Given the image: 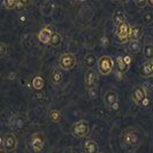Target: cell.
Instances as JSON below:
<instances>
[{
	"mask_svg": "<svg viewBox=\"0 0 153 153\" xmlns=\"http://www.w3.org/2000/svg\"><path fill=\"white\" fill-rule=\"evenodd\" d=\"M2 6L6 7L7 9H15L16 1H14V0H5V1L2 2Z\"/></svg>",
	"mask_w": 153,
	"mask_h": 153,
	"instance_id": "25",
	"label": "cell"
},
{
	"mask_svg": "<svg viewBox=\"0 0 153 153\" xmlns=\"http://www.w3.org/2000/svg\"><path fill=\"white\" fill-rule=\"evenodd\" d=\"M90 131V126L85 120H81L77 121L74 126H73V135L76 138H84L88 136Z\"/></svg>",
	"mask_w": 153,
	"mask_h": 153,
	"instance_id": "5",
	"label": "cell"
},
{
	"mask_svg": "<svg viewBox=\"0 0 153 153\" xmlns=\"http://www.w3.org/2000/svg\"><path fill=\"white\" fill-rule=\"evenodd\" d=\"M123 142H124V144L128 149L134 151L140 145L142 138H140V135L137 130H135L134 128H128V130L126 131L124 135H123Z\"/></svg>",
	"mask_w": 153,
	"mask_h": 153,
	"instance_id": "1",
	"label": "cell"
},
{
	"mask_svg": "<svg viewBox=\"0 0 153 153\" xmlns=\"http://www.w3.org/2000/svg\"><path fill=\"white\" fill-rule=\"evenodd\" d=\"M117 99H119V96H117V93L115 91H113V90L107 91L105 93V96H104V102H105V105L109 108L116 106Z\"/></svg>",
	"mask_w": 153,
	"mask_h": 153,
	"instance_id": "10",
	"label": "cell"
},
{
	"mask_svg": "<svg viewBox=\"0 0 153 153\" xmlns=\"http://www.w3.org/2000/svg\"><path fill=\"white\" fill-rule=\"evenodd\" d=\"M98 153H102V152H98Z\"/></svg>",
	"mask_w": 153,
	"mask_h": 153,
	"instance_id": "35",
	"label": "cell"
},
{
	"mask_svg": "<svg viewBox=\"0 0 153 153\" xmlns=\"http://www.w3.org/2000/svg\"><path fill=\"white\" fill-rule=\"evenodd\" d=\"M25 19H27V16H25V15H21V16H20V21H21V22L25 21Z\"/></svg>",
	"mask_w": 153,
	"mask_h": 153,
	"instance_id": "33",
	"label": "cell"
},
{
	"mask_svg": "<svg viewBox=\"0 0 153 153\" xmlns=\"http://www.w3.org/2000/svg\"><path fill=\"white\" fill-rule=\"evenodd\" d=\"M51 81H52V83L55 85L60 84L62 82V74L58 68L52 69V73H51Z\"/></svg>",
	"mask_w": 153,
	"mask_h": 153,
	"instance_id": "19",
	"label": "cell"
},
{
	"mask_svg": "<svg viewBox=\"0 0 153 153\" xmlns=\"http://www.w3.org/2000/svg\"><path fill=\"white\" fill-rule=\"evenodd\" d=\"M29 144H30L31 150L33 152L39 153L42 152L44 150V147H45V139H44V137L40 134H35V135L31 136Z\"/></svg>",
	"mask_w": 153,
	"mask_h": 153,
	"instance_id": "7",
	"label": "cell"
},
{
	"mask_svg": "<svg viewBox=\"0 0 153 153\" xmlns=\"http://www.w3.org/2000/svg\"><path fill=\"white\" fill-rule=\"evenodd\" d=\"M143 56L146 61L153 60V44L146 43L145 45L143 46Z\"/></svg>",
	"mask_w": 153,
	"mask_h": 153,
	"instance_id": "18",
	"label": "cell"
},
{
	"mask_svg": "<svg viewBox=\"0 0 153 153\" xmlns=\"http://www.w3.org/2000/svg\"><path fill=\"white\" fill-rule=\"evenodd\" d=\"M130 32H131V27L128 22H122L116 25L115 28V36L119 43L124 44L128 40H130Z\"/></svg>",
	"mask_w": 153,
	"mask_h": 153,
	"instance_id": "3",
	"label": "cell"
},
{
	"mask_svg": "<svg viewBox=\"0 0 153 153\" xmlns=\"http://www.w3.org/2000/svg\"><path fill=\"white\" fill-rule=\"evenodd\" d=\"M145 97H147V96H146L145 90H144L142 86H137V88L132 91V94H131V100H132L135 104L140 105V104H142V101L144 100Z\"/></svg>",
	"mask_w": 153,
	"mask_h": 153,
	"instance_id": "11",
	"label": "cell"
},
{
	"mask_svg": "<svg viewBox=\"0 0 153 153\" xmlns=\"http://www.w3.org/2000/svg\"><path fill=\"white\" fill-rule=\"evenodd\" d=\"M114 65H115V60L112 56H109V55H102V56H100L99 59H98V62H97V67H98L99 74H101L102 76L109 75L113 71Z\"/></svg>",
	"mask_w": 153,
	"mask_h": 153,
	"instance_id": "2",
	"label": "cell"
},
{
	"mask_svg": "<svg viewBox=\"0 0 153 153\" xmlns=\"http://www.w3.org/2000/svg\"><path fill=\"white\" fill-rule=\"evenodd\" d=\"M113 20H114V22L116 25L120 24V23L124 22V15H123V13H121V12H116V13L114 14Z\"/></svg>",
	"mask_w": 153,
	"mask_h": 153,
	"instance_id": "24",
	"label": "cell"
},
{
	"mask_svg": "<svg viewBox=\"0 0 153 153\" xmlns=\"http://www.w3.org/2000/svg\"><path fill=\"white\" fill-rule=\"evenodd\" d=\"M140 105H143L144 107H147V106L150 105V99H149V97H145L144 100L142 101V104H140Z\"/></svg>",
	"mask_w": 153,
	"mask_h": 153,
	"instance_id": "29",
	"label": "cell"
},
{
	"mask_svg": "<svg viewBox=\"0 0 153 153\" xmlns=\"http://www.w3.org/2000/svg\"><path fill=\"white\" fill-rule=\"evenodd\" d=\"M129 50H130L132 53H138L142 50L140 42H130L129 43Z\"/></svg>",
	"mask_w": 153,
	"mask_h": 153,
	"instance_id": "21",
	"label": "cell"
},
{
	"mask_svg": "<svg viewBox=\"0 0 153 153\" xmlns=\"http://www.w3.org/2000/svg\"><path fill=\"white\" fill-rule=\"evenodd\" d=\"M115 65H116V67H117V71L120 73V74H124V73H127L128 71V69H129V66L124 62L123 60V56H116V59H115Z\"/></svg>",
	"mask_w": 153,
	"mask_h": 153,
	"instance_id": "17",
	"label": "cell"
},
{
	"mask_svg": "<svg viewBox=\"0 0 153 153\" xmlns=\"http://www.w3.org/2000/svg\"><path fill=\"white\" fill-rule=\"evenodd\" d=\"M143 22L145 25H150L153 23V13L152 12H145L143 14Z\"/></svg>",
	"mask_w": 153,
	"mask_h": 153,
	"instance_id": "22",
	"label": "cell"
},
{
	"mask_svg": "<svg viewBox=\"0 0 153 153\" xmlns=\"http://www.w3.org/2000/svg\"><path fill=\"white\" fill-rule=\"evenodd\" d=\"M136 5L139 8H144L145 6H147V1L146 0H137L136 1Z\"/></svg>",
	"mask_w": 153,
	"mask_h": 153,
	"instance_id": "28",
	"label": "cell"
},
{
	"mask_svg": "<svg viewBox=\"0 0 153 153\" xmlns=\"http://www.w3.org/2000/svg\"><path fill=\"white\" fill-rule=\"evenodd\" d=\"M147 6L153 8V0H147Z\"/></svg>",
	"mask_w": 153,
	"mask_h": 153,
	"instance_id": "32",
	"label": "cell"
},
{
	"mask_svg": "<svg viewBox=\"0 0 153 153\" xmlns=\"http://www.w3.org/2000/svg\"><path fill=\"white\" fill-rule=\"evenodd\" d=\"M123 60H124V62L128 65V66H130L131 63V58L129 56V55H126V56H123Z\"/></svg>",
	"mask_w": 153,
	"mask_h": 153,
	"instance_id": "30",
	"label": "cell"
},
{
	"mask_svg": "<svg viewBox=\"0 0 153 153\" xmlns=\"http://www.w3.org/2000/svg\"><path fill=\"white\" fill-rule=\"evenodd\" d=\"M84 151H85V153H98L99 152L98 144H97L94 140L89 139V140H86V142H85Z\"/></svg>",
	"mask_w": 153,
	"mask_h": 153,
	"instance_id": "16",
	"label": "cell"
},
{
	"mask_svg": "<svg viewBox=\"0 0 153 153\" xmlns=\"http://www.w3.org/2000/svg\"><path fill=\"white\" fill-rule=\"evenodd\" d=\"M0 153H7V152H6L5 150H2V149H1V151H0Z\"/></svg>",
	"mask_w": 153,
	"mask_h": 153,
	"instance_id": "34",
	"label": "cell"
},
{
	"mask_svg": "<svg viewBox=\"0 0 153 153\" xmlns=\"http://www.w3.org/2000/svg\"><path fill=\"white\" fill-rule=\"evenodd\" d=\"M84 66H85V68L88 69H93V67L97 65V62H98V59L96 58V55L93 53H89V54H86L85 55V58H84Z\"/></svg>",
	"mask_w": 153,
	"mask_h": 153,
	"instance_id": "14",
	"label": "cell"
},
{
	"mask_svg": "<svg viewBox=\"0 0 153 153\" xmlns=\"http://www.w3.org/2000/svg\"><path fill=\"white\" fill-rule=\"evenodd\" d=\"M143 37V28L142 25H134L131 27L130 42H139V39Z\"/></svg>",
	"mask_w": 153,
	"mask_h": 153,
	"instance_id": "13",
	"label": "cell"
},
{
	"mask_svg": "<svg viewBox=\"0 0 153 153\" xmlns=\"http://www.w3.org/2000/svg\"><path fill=\"white\" fill-rule=\"evenodd\" d=\"M31 84H32V88H33L35 90L40 91V90H43L44 86H45V79H44V77L42 76V75H36V76L32 78Z\"/></svg>",
	"mask_w": 153,
	"mask_h": 153,
	"instance_id": "15",
	"label": "cell"
},
{
	"mask_svg": "<svg viewBox=\"0 0 153 153\" xmlns=\"http://www.w3.org/2000/svg\"><path fill=\"white\" fill-rule=\"evenodd\" d=\"M84 81H85V85H86V88L89 90L96 89L97 83H98V74H97V71L93 70V69L86 70L84 76Z\"/></svg>",
	"mask_w": 153,
	"mask_h": 153,
	"instance_id": "8",
	"label": "cell"
},
{
	"mask_svg": "<svg viewBox=\"0 0 153 153\" xmlns=\"http://www.w3.org/2000/svg\"><path fill=\"white\" fill-rule=\"evenodd\" d=\"M62 119V114L59 109H52L50 112V120L54 123H59Z\"/></svg>",
	"mask_w": 153,
	"mask_h": 153,
	"instance_id": "20",
	"label": "cell"
},
{
	"mask_svg": "<svg viewBox=\"0 0 153 153\" xmlns=\"http://www.w3.org/2000/svg\"><path fill=\"white\" fill-rule=\"evenodd\" d=\"M25 6H27V2L25 1H16L15 9L17 12H22V10L25 9Z\"/></svg>",
	"mask_w": 153,
	"mask_h": 153,
	"instance_id": "26",
	"label": "cell"
},
{
	"mask_svg": "<svg viewBox=\"0 0 153 153\" xmlns=\"http://www.w3.org/2000/svg\"><path fill=\"white\" fill-rule=\"evenodd\" d=\"M7 53V46L5 45L4 43H1V45H0V54H1V56H5Z\"/></svg>",
	"mask_w": 153,
	"mask_h": 153,
	"instance_id": "27",
	"label": "cell"
},
{
	"mask_svg": "<svg viewBox=\"0 0 153 153\" xmlns=\"http://www.w3.org/2000/svg\"><path fill=\"white\" fill-rule=\"evenodd\" d=\"M1 147L6 152H13L17 147V139L13 134H6L1 138Z\"/></svg>",
	"mask_w": 153,
	"mask_h": 153,
	"instance_id": "6",
	"label": "cell"
},
{
	"mask_svg": "<svg viewBox=\"0 0 153 153\" xmlns=\"http://www.w3.org/2000/svg\"><path fill=\"white\" fill-rule=\"evenodd\" d=\"M60 43H61V36H60V33H58V32H53L52 38H51V42H50V45L56 46V45H59Z\"/></svg>",
	"mask_w": 153,
	"mask_h": 153,
	"instance_id": "23",
	"label": "cell"
},
{
	"mask_svg": "<svg viewBox=\"0 0 153 153\" xmlns=\"http://www.w3.org/2000/svg\"><path fill=\"white\" fill-rule=\"evenodd\" d=\"M140 75L143 77H152L153 76V60L145 61L140 67Z\"/></svg>",
	"mask_w": 153,
	"mask_h": 153,
	"instance_id": "12",
	"label": "cell"
},
{
	"mask_svg": "<svg viewBox=\"0 0 153 153\" xmlns=\"http://www.w3.org/2000/svg\"><path fill=\"white\" fill-rule=\"evenodd\" d=\"M52 35H53V31L51 30L48 27H44V28H42V29L39 30L38 35H37V38H38V40L42 44H44V45H50Z\"/></svg>",
	"mask_w": 153,
	"mask_h": 153,
	"instance_id": "9",
	"label": "cell"
},
{
	"mask_svg": "<svg viewBox=\"0 0 153 153\" xmlns=\"http://www.w3.org/2000/svg\"><path fill=\"white\" fill-rule=\"evenodd\" d=\"M77 65L76 55L73 53H63L59 58V67L63 70H70Z\"/></svg>",
	"mask_w": 153,
	"mask_h": 153,
	"instance_id": "4",
	"label": "cell"
},
{
	"mask_svg": "<svg viewBox=\"0 0 153 153\" xmlns=\"http://www.w3.org/2000/svg\"><path fill=\"white\" fill-rule=\"evenodd\" d=\"M101 45L104 46V47H106L108 45V38L107 37H102L101 38Z\"/></svg>",
	"mask_w": 153,
	"mask_h": 153,
	"instance_id": "31",
	"label": "cell"
}]
</instances>
